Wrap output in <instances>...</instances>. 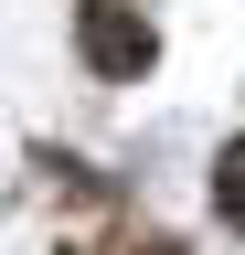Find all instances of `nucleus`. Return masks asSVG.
I'll return each mask as SVG.
<instances>
[{
	"instance_id": "nucleus-1",
	"label": "nucleus",
	"mask_w": 245,
	"mask_h": 255,
	"mask_svg": "<svg viewBox=\"0 0 245 255\" xmlns=\"http://www.w3.org/2000/svg\"><path fill=\"white\" fill-rule=\"evenodd\" d=\"M75 43H85V64L96 75H149V21H139V0H85V21H75Z\"/></svg>"
},
{
	"instance_id": "nucleus-2",
	"label": "nucleus",
	"mask_w": 245,
	"mask_h": 255,
	"mask_svg": "<svg viewBox=\"0 0 245 255\" xmlns=\"http://www.w3.org/2000/svg\"><path fill=\"white\" fill-rule=\"evenodd\" d=\"M213 202H224V223H245V138L213 159Z\"/></svg>"
}]
</instances>
